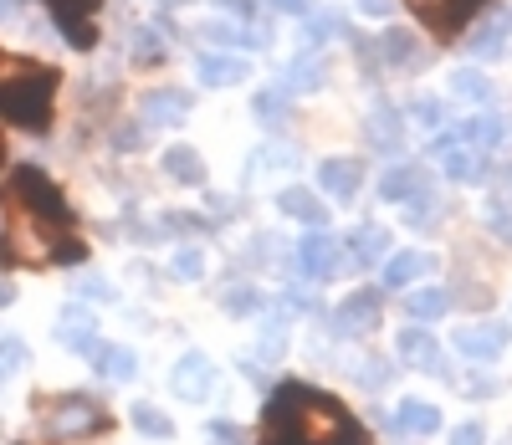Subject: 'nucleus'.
<instances>
[{
    "mask_svg": "<svg viewBox=\"0 0 512 445\" xmlns=\"http://www.w3.org/2000/svg\"><path fill=\"white\" fill-rule=\"evenodd\" d=\"M441 154H446V180H456V185H482L487 174H492V159H487L482 149L451 144V149H441Z\"/></svg>",
    "mask_w": 512,
    "mask_h": 445,
    "instance_id": "412c9836",
    "label": "nucleus"
},
{
    "mask_svg": "<svg viewBox=\"0 0 512 445\" xmlns=\"http://www.w3.org/2000/svg\"><path fill=\"white\" fill-rule=\"evenodd\" d=\"M26 369V343L21 338H0V384H6L11 374Z\"/></svg>",
    "mask_w": 512,
    "mask_h": 445,
    "instance_id": "c9c22d12",
    "label": "nucleus"
},
{
    "mask_svg": "<svg viewBox=\"0 0 512 445\" xmlns=\"http://www.w3.org/2000/svg\"><path fill=\"white\" fill-rule=\"evenodd\" d=\"M11 16V0H0V21H6Z\"/></svg>",
    "mask_w": 512,
    "mask_h": 445,
    "instance_id": "8fccbe9b",
    "label": "nucleus"
},
{
    "mask_svg": "<svg viewBox=\"0 0 512 445\" xmlns=\"http://www.w3.org/2000/svg\"><path fill=\"white\" fill-rule=\"evenodd\" d=\"M507 133H512V123L502 118V113H477V118H461L451 133H441V139H436V149H451V144H466V149H497L502 139H507Z\"/></svg>",
    "mask_w": 512,
    "mask_h": 445,
    "instance_id": "423d86ee",
    "label": "nucleus"
},
{
    "mask_svg": "<svg viewBox=\"0 0 512 445\" xmlns=\"http://www.w3.org/2000/svg\"><path fill=\"white\" fill-rule=\"evenodd\" d=\"M226 307H231V313H256V307H262V292H256V287H231L226 292Z\"/></svg>",
    "mask_w": 512,
    "mask_h": 445,
    "instance_id": "58836bf2",
    "label": "nucleus"
},
{
    "mask_svg": "<svg viewBox=\"0 0 512 445\" xmlns=\"http://www.w3.org/2000/svg\"><path fill=\"white\" fill-rule=\"evenodd\" d=\"M113 144H118V149H139V144H144V123H123V128H113Z\"/></svg>",
    "mask_w": 512,
    "mask_h": 445,
    "instance_id": "a19ab883",
    "label": "nucleus"
},
{
    "mask_svg": "<svg viewBox=\"0 0 512 445\" xmlns=\"http://www.w3.org/2000/svg\"><path fill=\"white\" fill-rule=\"evenodd\" d=\"M405 113H410V123H420L425 133H436V128H441V118H446V108H441L436 98H415Z\"/></svg>",
    "mask_w": 512,
    "mask_h": 445,
    "instance_id": "e433bc0d",
    "label": "nucleus"
},
{
    "mask_svg": "<svg viewBox=\"0 0 512 445\" xmlns=\"http://www.w3.org/2000/svg\"><path fill=\"white\" fill-rule=\"evenodd\" d=\"M374 57H379V67H415L420 62V36L405 31V26H390L374 41Z\"/></svg>",
    "mask_w": 512,
    "mask_h": 445,
    "instance_id": "aec40b11",
    "label": "nucleus"
},
{
    "mask_svg": "<svg viewBox=\"0 0 512 445\" xmlns=\"http://www.w3.org/2000/svg\"><path fill=\"white\" fill-rule=\"evenodd\" d=\"M333 36H344V21H338L333 11H323V16H308V21H303V31H297V47H303V57H318Z\"/></svg>",
    "mask_w": 512,
    "mask_h": 445,
    "instance_id": "cd10ccee",
    "label": "nucleus"
},
{
    "mask_svg": "<svg viewBox=\"0 0 512 445\" xmlns=\"http://www.w3.org/2000/svg\"><path fill=\"white\" fill-rule=\"evenodd\" d=\"M400 359L415 364V369H425V374H446L441 343L431 338V328H405V333H400Z\"/></svg>",
    "mask_w": 512,
    "mask_h": 445,
    "instance_id": "a211bd4d",
    "label": "nucleus"
},
{
    "mask_svg": "<svg viewBox=\"0 0 512 445\" xmlns=\"http://www.w3.org/2000/svg\"><path fill=\"white\" fill-rule=\"evenodd\" d=\"M62 72L31 57L0 52V118L26 128V133H47L52 128V98H57Z\"/></svg>",
    "mask_w": 512,
    "mask_h": 445,
    "instance_id": "f03ea898",
    "label": "nucleus"
},
{
    "mask_svg": "<svg viewBox=\"0 0 512 445\" xmlns=\"http://www.w3.org/2000/svg\"><path fill=\"white\" fill-rule=\"evenodd\" d=\"M0 164H6V139H0Z\"/></svg>",
    "mask_w": 512,
    "mask_h": 445,
    "instance_id": "3c124183",
    "label": "nucleus"
},
{
    "mask_svg": "<svg viewBox=\"0 0 512 445\" xmlns=\"http://www.w3.org/2000/svg\"><path fill=\"white\" fill-rule=\"evenodd\" d=\"M297 272H303L308 282H328L338 272V236L313 231V236L297 241Z\"/></svg>",
    "mask_w": 512,
    "mask_h": 445,
    "instance_id": "ddd939ff",
    "label": "nucleus"
},
{
    "mask_svg": "<svg viewBox=\"0 0 512 445\" xmlns=\"http://www.w3.org/2000/svg\"><path fill=\"white\" fill-rule=\"evenodd\" d=\"M431 266H436V261L425 256V251H395L390 261H384L379 282H384V287H395V292H410V287H415L425 272H431Z\"/></svg>",
    "mask_w": 512,
    "mask_h": 445,
    "instance_id": "f3484780",
    "label": "nucleus"
},
{
    "mask_svg": "<svg viewBox=\"0 0 512 445\" xmlns=\"http://www.w3.org/2000/svg\"><path fill=\"white\" fill-rule=\"evenodd\" d=\"M512 41V11H502V16H492L487 26H477L472 36H466V57H477V62H492V57H502V47Z\"/></svg>",
    "mask_w": 512,
    "mask_h": 445,
    "instance_id": "6ab92c4d",
    "label": "nucleus"
},
{
    "mask_svg": "<svg viewBox=\"0 0 512 445\" xmlns=\"http://www.w3.org/2000/svg\"><path fill=\"white\" fill-rule=\"evenodd\" d=\"M446 87H451V98H456V103H492V93H497L492 77H482L477 67H456Z\"/></svg>",
    "mask_w": 512,
    "mask_h": 445,
    "instance_id": "c85d7f7f",
    "label": "nucleus"
},
{
    "mask_svg": "<svg viewBox=\"0 0 512 445\" xmlns=\"http://www.w3.org/2000/svg\"><path fill=\"white\" fill-rule=\"evenodd\" d=\"M57 343H67V348H77L82 359H88V348L98 343V318L88 313V307H62V318H57Z\"/></svg>",
    "mask_w": 512,
    "mask_h": 445,
    "instance_id": "dca6fc26",
    "label": "nucleus"
},
{
    "mask_svg": "<svg viewBox=\"0 0 512 445\" xmlns=\"http://www.w3.org/2000/svg\"><path fill=\"white\" fill-rule=\"evenodd\" d=\"M169 272H175L180 282H200V277H205V256H200L195 246H185V251L169 256Z\"/></svg>",
    "mask_w": 512,
    "mask_h": 445,
    "instance_id": "f704fd0d",
    "label": "nucleus"
},
{
    "mask_svg": "<svg viewBox=\"0 0 512 445\" xmlns=\"http://www.w3.org/2000/svg\"><path fill=\"white\" fill-rule=\"evenodd\" d=\"M0 200H11V205H21L36 226H72V205H67V195L41 174L36 164H16L11 169V180H6V190H0Z\"/></svg>",
    "mask_w": 512,
    "mask_h": 445,
    "instance_id": "7ed1b4c3",
    "label": "nucleus"
},
{
    "mask_svg": "<svg viewBox=\"0 0 512 445\" xmlns=\"http://www.w3.org/2000/svg\"><path fill=\"white\" fill-rule=\"evenodd\" d=\"M169 389H175L185 405H200V399L216 389V364H210L205 353H185V359L169 369Z\"/></svg>",
    "mask_w": 512,
    "mask_h": 445,
    "instance_id": "1a4fd4ad",
    "label": "nucleus"
},
{
    "mask_svg": "<svg viewBox=\"0 0 512 445\" xmlns=\"http://www.w3.org/2000/svg\"><path fill=\"white\" fill-rule=\"evenodd\" d=\"M47 425H52V435L72 440V435H93V430H103L108 415H103L98 399H88V394H67V399H52Z\"/></svg>",
    "mask_w": 512,
    "mask_h": 445,
    "instance_id": "20e7f679",
    "label": "nucleus"
},
{
    "mask_svg": "<svg viewBox=\"0 0 512 445\" xmlns=\"http://www.w3.org/2000/svg\"><path fill=\"white\" fill-rule=\"evenodd\" d=\"M282 16H313V0H272Z\"/></svg>",
    "mask_w": 512,
    "mask_h": 445,
    "instance_id": "de8ad7c7",
    "label": "nucleus"
},
{
    "mask_svg": "<svg viewBox=\"0 0 512 445\" xmlns=\"http://www.w3.org/2000/svg\"><path fill=\"white\" fill-rule=\"evenodd\" d=\"M282 338H287V313H267V323H262V353L267 359L282 353Z\"/></svg>",
    "mask_w": 512,
    "mask_h": 445,
    "instance_id": "4c0bfd02",
    "label": "nucleus"
},
{
    "mask_svg": "<svg viewBox=\"0 0 512 445\" xmlns=\"http://www.w3.org/2000/svg\"><path fill=\"white\" fill-rule=\"evenodd\" d=\"M359 11L374 16V21H384V16H395V0H359Z\"/></svg>",
    "mask_w": 512,
    "mask_h": 445,
    "instance_id": "49530a36",
    "label": "nucleus"
},
{
    "mask_svg": "<svg viewBox=\"0 0 512 445\" xmlns=\"http://www.w3.org/2000/svg\"><path fill=\"white\" fill-rule=\"evenodd\" d=\"M164 52H169V41H164L159 26H139L134 31V62H159Z\"/></svg>",
    "mask_w": 512,
    "mask_h": 445,
    "instance_id": "72a5a7b5",
    "label": "nucleus"
},
{
    "mask_svg": "<svg viewBox=\"0 0 512 445\" xmlns=\"http://www.w3.org/2000/svg\"><path fill=\"white\" fill-rule=\"evenodd\" d=\"M195 77L205 87H236L241 77H251V62L246 57H231V52H200L195 57Z\"/></svg>",
    "mask_w": 512,
    "mask_h": 445,
    "instance_id": "2eb2a0df",
    "label": "nucleus"
},
{
    "mask_svg": "<svg viewBox=\"0 0 512 445\" xmlns=\"http://www.w3.org/2000/svg\"><path fill=\"white\" fill-rule=\"evenodd\" d=\"M451 343H456L461 359L487 364V359H502V348L512 343V333H507V323H466V328H456Z\"/></svg>",
    "mask_w": 512,
    "mask_h": 445,
    "instance_id": "6e6552de",
    "label": "nucleus"
},
{
    "mask_svg": "<svg viewBox=\"0 0 512 445\" xmlns=\"http://www.w3.org/2000/svg\"><path fill=\"white\" fill-rule=\"evenodd\" d=\"M88 359H93V369H98L103 379H113V384H128V379L139 374L134 348H123V343H93V348H88Z\"/></svg>",
    "mask_w": 512,
    "mask_h": 445,
    "instance_id": "4be33fe9",
    "label": "nucleus"
},
{
    "mask_svg": "<svg viewBox=\"0 0 512 445\" xmlns=\"http://www.w3.org/2000/svg\"><path fill=\"white\" fill-rule=\"evenodd\" d=\"M364 128H369V139H374L379 149H390V154H395V149L405 144V118H400V113H395L390 103H374V108H369V123H364Z\"/></svg>",
    "mask_w": 512,
    "mask_h": 445,
    "instance_id": "bb28decb",
    "label": "nucleus"
},
{
    "mask_svg": "<svg viewBox=\"0 0 512 445\" xmlns=\"http://www.w3.org/2000/svg\"><path fill=\"white\" fill-rule=\"evenodd\" d=\"M405 313H410L415 323H436V318L451 313V292H441V287H420V292L405 297Z\"/></svg>",
    "mask_w": 512,
    "mask_h": 445,
    "instance_id": "c756f323",
    "label": "nucleus"
},
{
    "mask_svg": "<svg viewBox=\"0 0 512 445\" xmlns=\"http://www.w3.org/2000/svg\"><path fill=\"white\" fill-rule=\"evenodd\" d=\"M47 6H52L62 36H67V47H77V52H93V47H98V26H93V16H98L103 0H47Z\"/></svg>",
    "mask_w": 512,
    "mask_h": 445,
    "instance_id": "39448f33",
    "label": "nucleus"
},
{
    "mask_svg": "<svg viewBox=\"0 0 512 445\" xmlns=\"http://www.w3.org/2000/svg\"><path fill=\"white\" fill-rule=\"evenodd\" d=\"M487 226H492L497 236H512V210H502V205H487Z\"/></svg>",
    "mask_w": 512,
    "mask_h": 445,
    "instance_id": "c03bdc74",
    "label": "nucleus"
},
{
    "mask_svg": "<svg viewBox=\"0 0 512 445\" xmlns=\"http://www.w3.org/2000/svg\"><path fill=\"white\" fill-rule=\"evenodd\" d=\"M164 226H169V231H210V226H205L200 215H169Z\"/></svg>",
    "mask_w": 512,
    "mask_h": 445,
    "instance_id": "a18cd8bd",
    "label": "nucleus"
},
{
    "mask_svg": "<svg viewBox=\"0 0 512 445\" xmlns=\"http://www.w3.org/2000/svg\"><path fill=\"white\" fill-rule=\"evenodd\" d=\"M262 445H369V430L313 384H282L267 399Z\"/></svg>",
    "mask_w": 512,
    "mask_h": 445,
    "instance_id": "f257e3e1",
    "label": "nucleus"
},
{
    "mask_svg": "<svg viewBox=\"0 0 512 445\" xmlns=\"http://www.w3.org/2000/svg\"><path fill=\"white\" fill-rule=\"evenodd\" d=\"M507 180H512V169H507Z\"/></svg>",
    "mask_w": 512,
    "mask_h": 445,
    "instance_id": "603ef678",
    "label": "nucleus"
},
{
    "mask_svg": "<svg viewBox=\"0 0 512 445\" xmlns=\"http://www.w3.org/2000/svg\"><path fill=\"white\" fill-rule=\"evenodd\" d=\"M210 440H221V445H241L246 435H241L231 420H210Z\"/></svg>",
    "mask_w": 512,
    "mask_h": 445,
    "instance_id": "37998d69",
    "label": "nucleus"
},
{
    "mask_svg": "<svg viewBox=\"0 0 512 445\" xmlns=\"http://www.w3.org/2000/svg\"><path fill=\"white\" fill-rule=\"evenodd\" d=\"M420 195H431V174H425V164L405 159V164H395V169L379 174V200L405 205V200H420Z\"/></svg>",
    "mask_w": 512,
    "mask_h": 445,
    "instance_id": "f8f14e48",
    "label": "nucleus"
},
{
    "mask_svg": "<svg viewBox=\"0 0 512 445\" xmlns=\"http://www.w3.org/2000/svg\"><path fill=\"white\" fill-rule=\"evenodd\" d=\"M11 297H16V287H11V282H0V307H6Z\"/></svg>",
    "mask_w": 512,
    "mask_h": 445,
    "instance_id": "09e8293b",
    "label": "nucleus"
},
{
    "mask_svg": "<svg viewBox=\"0 0 512 445\" xmlns=\"http://www.w3.org/2000/svg\"><path fill=\"white\" fill-rule=\"evenodd\" d=\"M190 93L185 87H154V93H144V103H139V118L144 123H185V113H190Z\"/></svg>",
    "mask_w": 512,
    "mask_h": 445,
    "instance_id": "4468645a",
    "label": "nucleus"
},
{
    "mask_svg": "<svg viewBox=\"0 0 512 445\" xmlns=\"http://www.w3.org/2000/svg\"><path fill=\"white\" fill-rule=\"evenodd\" d=\"M384 246H390V231H384V226H359V231L349 236V251H354L359 266H374V261L384 256Z\"/></svg>",
    "mask_w": 512,
    "mask_h": 445,
    "instance_id": "7c9ffc66",
    "label": "nucleus"
},
{
    "mask_svg": "<svg viewBox=\"0 0 512 445\" xmlns=\"http://www.w3.org/2000/svg\"><path fill=\"white\" fill-rule=\"evenodd\" d=\"M77 297H88V302H113V297H118V287H113V282H103V277H82V282H77Z\"/></svg>",
    "mask_w": 512,
    "mask_h": 445,
    "instance_id": "ea45409f",
    "label": "nucleus"
},
{
    "mask_svg": "<svg viewBox=\"0 0 512 445\" xmlns=\"http://www.w3.org/2000/svg\"><path fill=\"white\" fill-rule=\"evenodd\" d=\"M128 420H134V430H144L149 440H169V435H175V420H169L164 410H154V405H134Z\"/></svg>",
    "mask_w": 512,
    "mask_h": 445,
    "instance_id": "473e14b6",
    "label": "nucleus"
},
{
    "mask_svg": "<svg viewBox=\"0 0 512 445\" xmlns=\"http://www.w3.org/2000/svg\"><path fill=\"white\" fill-rule=\"evenodd\" d=\"M328 87V62L323 57H292V67H287V77H282V93L292 98H308V93H323Z\"/></svg>",
    "mask_w": 512,
    "mask_h": 445,
    "instance_id": "b1692460",
    "label": "nucleus"
},
{
    "mask_svg": "<svg viewBox=\"0 0 512 445\" xmlns=\"http://www.w3.org/2000/svg\"><path fill=\"white\" fill-rule=\"evenodd\" d=\"M395 425L405 430V435H436L441 430V410L431 405V399H400V410H395Z\"/></svg>",
    "mask_w": 512,
    "mask_h": 445,
    "instance_id": "a878e982",
    "label": "nucleus"
},
{
    "mask_svg": "<svg viewBox=\"0 0 512 445\" xmlns=\"http://www.w3.org/2000/svg\"><path fill=\"white\" fill-rule=\"evenodd\" d=\"M318 185H323V195L328 200H354L359 190H364V159H349V154H333V159H323L318 164Z\"/></svg>",
    "mask_w": 512,
    "mask_h": 445,
    "instance_id": "9b49d317",
    "label": "nucleus"
},
{
    "mask_svg": "<svg viewBox=\"0 0 512 445\" xmlns=\"http://www.w3.org/2000/svg\"><path fill=\"white\" fill-rule=\"evenodd\" d=\"M374 323H379V292H374V287H359V292H349L344 302H338V313H333V328H338V338H364Z\"/></svg>",
    "mask_w": 512,
    "mask_h": 445,
    "instance_id": "9d476101",
    "label": "nucleus"
},
{
    "mask_svg": "<svg viewBox=\"0 0 512 445\" xmlns=\"http://www.w3.org/2000/svg\"><path fill=\"white\" fill-rule=\"evenodd\" d=\"M277 210L292 215V220H303V226H313V231L328 226V205H323L313 190H303V185H287V190L277 195Z\"/></svg>",
    "mask_w": 512,
    "mask_h": 445,
    "instance_id": "5701e85b",
    "label": "nucleus"
},
{
    "mask_svg": "<svg viewBox=\"0 0 512 445\" xmlns=\"http://www.w3.org/2000/svg\"><path fill=\"white\" fill-rule=\"evenodd\" d=\"M159 169L169 174V180H175V185H205V159L190 149V144H169L164 154H159Z\"/></svg>",
    "mask_w": 512,
    "mask_h": 445,
    "instance_id": "393cba45",
    "label": "nucleus"
},
{
    "mask_svg": "<svg viewBox=\"0 0 512 445\" xmlns=\"http://www.w3.org/2000/svg\"><path fill=\"white\" fill-rule=\"evenodd\" d=\"M410 6L420 11V21L431 26L441 41H451V36H461V26L472 21L487 0H410Z\"/></svg>",
    "mask_w": 512,
    "mask_h": 445,
    "instance_id": "0eeeda50",
    "label": "nucleus"
},
{
    "mask_svg": "<svg viewBox=\"0 0 512 445\" xmlns=\"http://www.w3.org/2000/svg\"><path fill=\"white\" fill-rule=\"evenodd\" d=\"M251 118L267 123V128H282L287 123V93L282 87H262V93L251 98Z\"/></svg>",
    "mask_w": 512,
    "mask_h": 445,
    "instance_id": "2f4dec72",
    "label": "nucleus"
},
{
    "mask_svg": "<svg viewBox=\"0 0 512 445\" xmlns=\"http://www.w3.org/2000/svg\"><path fill=\"white\" fill-rule=\"evenodd\" d=\"M482 440H487V430H482L477 420H466V425L451 430V445H482Z\"/></svg>",
    "mask_w": 512,
    "mask_h": 445,
    "instance_id": "79ce46f5",
    "label": "nucleus"
}]
</instances>
